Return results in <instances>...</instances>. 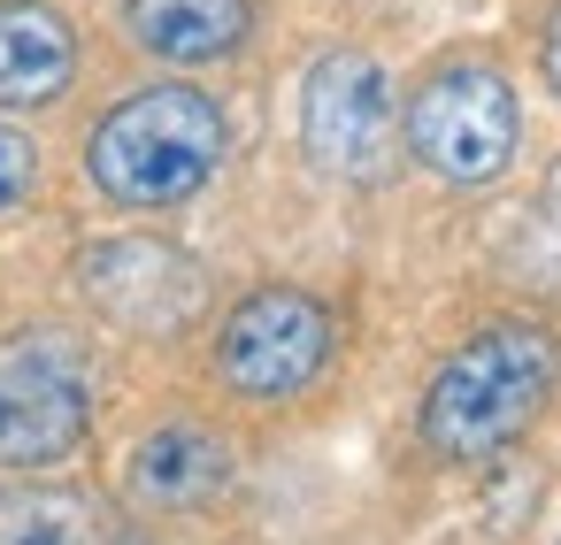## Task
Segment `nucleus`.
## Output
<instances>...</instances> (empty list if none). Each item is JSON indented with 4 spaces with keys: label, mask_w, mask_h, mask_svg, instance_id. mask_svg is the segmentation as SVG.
I'll return each mask as SVG.
<instances>
[{
    "label": "nucleus",
    "mask_w": 561,
    "mask_h": 545,
    "mask_svg": "<svg viewBox=\"0 0 561 545\" xmlns=\"http://www.w3.org/2000/svg\"><path fill=\"white\" fill-rule=\"evenodd\" d=\"M553 369H561V353L538 323L477 331L461 353H446V369L423 392V445L438 461H492L500 445H515L538 422Z\"/></svg>",
    "instance_id": "f257e3e1"
},
{
    "label": "nucleus",
    "mask_w": 561,
    "mask_h": 545,
    "mask_svg": "<svg viewBox=\"0 0 561 545\" xmlns=\"http://www.w3.org/2000/svg\"><path fill=\"white\" fill-rule=\"evenodd\" d=\"M224 147H231V131H224V108L208 93L147 85L93 124L85 170L116 208H178L224 170Z\"/></svg>",
    "instance_id": "f03ea898"
},
{
    "label": "nucleus",
    "mask_w": 561,
    "mask_h": 545,
    "mask_svg": "<svg viewBox=\"0 0 561 545\" xmlns=\"http://www.w3.org/2000/svg\"><path fill=\"white\" fill-rule=\"evenodd\" d=\"M523 108L492 62H438L408 93V154L446 185H492L515 162Z\"/></svg>",
    "instance_id": "7ed1b4c3"
},
{
    "label": "nucleus",
    "mask_w": 561,
    "mask_h": 545,
    "mask_svg": "<svg viewBox=\"0 0 561 545\" xmlns=\"http://www.w3.org/2000/svg\"><path fill=\"white\" fill-rule=\"evenodd\" d=\"M93 430V369L62 331H16L0 346V468H55Z\"/></svg>",
    "instance_id": "20e7f679"
},
{
    "label": "nucleus",
    "mask_w": 561,
    "mask_h": 545,
    "mask_svg": "<svg viewBox=\"0 0 561 545\" xmlns=\"http://www.w3.org/2000/svg\"><path fill=\"white\" fill-rule=\"evenodd\" d=\"M331 361V308L293 292V285H262L247 292L231 315H224V338H216V369L239 399L254 407H285L300 399Z\"/></svg>",
    "instance_id": "39448f33"
},
{
    "label": "nucleus",
    "mask_w": 561,
    "mask_h": 545,
    "mask_svg": "<svg viewBox=\"0 0 561 545\" xmlns=\"http://www.w3.org/2000/svg\"><path fill=\"white\" fill-rule=\"evenodd\" d=\"M392 131H400L392 78L369 55L339 47V55H323L308 70V85H300V147L316 154V170L369 185L392 162Z\"/></svg>",
    "instance_id": "423d86ee"
},
{
    "label": "nucleus",
    "mask_w": 561,
    "mask_h": 545,
    "mask_svg": "<svg viewBox=\"0 0 561 545\" xmlns=\"http://www.w3.org/2000/svg\"><path fill=\"white\" fill-rule=\"evenodd\" d=\"M85 292L124 331H178L201 308V262L162 239H108L85 254Z\"/></svg>",
    "instance_id": "0eeeda50"
},
{
    "label": "nucleus",
    "mask_w": 561,
    "mask_h": 545,
    "mask_svg": "<svg viewBox=\"0 0 561 545\" xmlns=\"http://www.w3.org/2000/svg\"><path fill=\"white\" fill-rule=\"evenodd\" d=\"M224 484H231V445L216 430H201V422H170V430L139 438L131 461H124V491L147 514H193Z\"/></svg>",
    "instance_id": "6e6552de"
},
{
    "label": "nucleus",
    "mask_w": 561,
    "mask_h": 545,
    "mask_svg": "<svg viewBox=\"0 0 561 545\" xmlns=\"http://www.w3.org/2000/svg\"><path fill=\"white\" fill-rule=\"evenodd\" d=\"M78 78V32L47 0H0V108H55Z\"/></svg>",
    "instance_id": "1a4fd4ad"
},
{
    "label": "nucleus",
    "mask_w": 561,
    "mask_h": 545,
    "mask_svg": "<svg viewBox=\"0 0 561 545\" xmlns=\"http://www.w3.org/2000/svg\"><path fill=\"white\" fill-rule=\"evenodd\" d=\"M247 32H254L247 0H124V39L178 70L231 62L247 47Z\"/></svg>",
    "instance_id": "9d476101"
},
{
    "label": "nucleus",
    "mask_w": 561,
    "mask_h": 545,
    "mask_svg": "<svg viewBox=\"0 0 561 545\" xmlns=\"http://www.w3.org/2000/svg\"><path fill=\"white\" fill-rule=\"evenodd\" d=\"M0 545H85V499L78 491L0 499Z\"/></svg>",
    "instance_id": "9b49d317"
},
{
    "label": "nucleus",
    "mask_w": 561,
    "mask_h": 545,
    "mask_svg": "<svg viewBox=\"0 0 561 545\" xmlns=\"http://www.w3.org/2000/svg\"><path fill=\"white\" fill-rule=\"evenodd\" d=\"M32 177H39V154H32V139L0 124V208H16V200L32 193Z\"/></svg>",
    "instance_id": "f8f14e48"
},
{
    "label": "nucleus",
    "mask_w": 561,
    "mask_h": 545,
    "mask_svg": "<svg viewBox=\"0 0 561 545\" xmlns=\"http://www.w3.org/2000/svg\"><path fill=\"white\" fill-rule=\"evenodd\" d=\"M546 85L561 93V9L546 16Z\"/></svg>",
    "instance_id": "ddd939ff"
}]
</instances>
